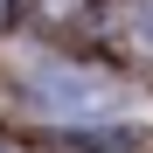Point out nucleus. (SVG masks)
I'll return each mask as SVG.
<instances>
[{"label": "nucleus", "mask_w": 153, "mask_h": 153, "mask_svg": "<svg viewBox=\"0 0 153 153\" xmlns=\"http://www.w3.org/2000/svg\"><path fill=\"white\" fill-rule=\"evenodd\" d=\"M28 97H35V111L42 118H111L118 111V91L105 84V76H91V70H70V63H42L28 76Z\"/></svg>", "instance_id": "obj_1"}]
</instances>
